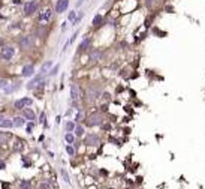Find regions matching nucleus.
<instances>
[{
    "instance_id": "1",
    "label": "nucleus",
    "mask_w": 205,
    "mask_h": 189,
    "mask_svg": "<svg viewBox=\"0 0 205 189\" xmlns=\"http://www.w3.org/2000/svg\"><path fill=\"white\" fill-rule=\"evenodd\" d=\"M54 14H56V12H54V9H53L51 6H47V8L41 9V11H39V15H38V23H41V24L50 23V21L53 20Z\"/></svg>"
},
{
    "instance_id": "2",
    "label": "nucleus",
    "mask_w": 205,
    "mask_h": 189,
    "mask_svg": "<svg viewBox=\"0 0 205 189\" xmlns=\"http://www.w3.org/2000/svg\"><path fill=\"white\" fill-rule=\"evenodd\" d=\"M41 3L39 0H29L27 3H24V15L26 17H32L35 12H38Z\"/></svg>"
},
{
    "instance_id": "3",
    "label": "nucleus",
    "mask_w": 205,
    "mask_h": 189,
    "mask_svg": "<svg viewBox=\"0 0 205 189\" xmlns=\"http://www.w3.org/2000/svg\"><path fill=\"white\" fill-rule=\"evenodd\" d=\"M14 56H15V47H12V45H5L2 50H0V57H2L3 60H6V62H9Z\"/></svg>"
},
{
    "instance_id": "4",
    "label": "nucleus",
    "mask_w": 205,
    "mask_h": 189,
    "mask_svg": "<svg viewBox=\"0 0 205 189\" xmlns=\"http://www.w3.org/2000/svg\"><path fill=\"white\" fill-rule=\"evenodd\" d=\"M33 104V101L30 99V98H21V99H18V101H15L14 102V108L15 110H24V108H27V107H30Z\"/></svg>"
},
{
    "instance_id": "5",
    "label": "nucleus",
    "mask_w": 205,
    "mask_h": 189,
    "mask_svg": "<svg viewBox=\"0 0 205 189\" xmlns=\"http://www.w3.org/2000/svg\"><path fill=\"white\" fill-rule=\"evenodd\" d=\"M84 144L85 146H99L100 144V138H99V135H96V134H88L85 138H84Z\"/></svg>"
},
{
    "instance_id": "6",
    "label": "nucleus",
    "mask_w": 205,
    "mask_h": 189,
    "mask_svg": "<svg viewBox=\"0 0 205 189\" xmlns=\"http://www.w3.org/2000/svg\"><path fill=\"white\" fill-rule=\"evenodd\" d=\"M85 123H87V126H97V125L102 123V116L94 113V114H91L90 117L85 119Z\"/></svg>"
},
{
    "instance_id": "7",
    "label": "nucleus",
    "mask_w": 205,
    "mask_h": 189,
    "mask_svg": "<svg viewBox=\"0 0 205 189\" xmlns=\"http://www.w3.org/2000/svg\"><path fill=\"white\" fill-rule=\"evenodd\" d=\"M69 8V0H57L56 5V14H63Z\"/></svg>"
},
{
    "instance_id": "8",
    "label": "nucleus",
    "mask_w": 205,
    "mask_h": 189,
    "mask_svg": "<svg viewBox=\"0 0 205 189\" xmlns=\"http://www.w3.org/2000/svg\"><path fill=\"white\" fill-rule=\"evenodd\" d=\"M20 47H21L23 50L30 48V47H32V36H30V35H24V36H21V39H20Z\"/></svg>"
},
{
    "instance_id": "9",
    "label": "nucleus",
    "mask_w": 205,
    "mask_h": 189,
    "mask_svg": "<svg viewBox=\"0 0 205 189\" xmlns=\"http://www.w3.org/2000/svg\"><path fill=\"white\" fill-rule=\"evenodd\" d=\"M70 99H72V102H78V99H79V90H78L76 84L70 86Z\"/></svg>"
},
{
    "instance_id": "10",
    "label": "nucleus",
    "mask_w": 205,
    "mask_h": 189,
    "mask_svg": "<svg viewBox=\"0 0 205 189\" xmlns=\"http://www.w3.org/2000/svg\"><path fill=\"white\" fill-rule=\"evenodd\" d=\"M23 117L27 119L29 122H33V120L36 119V114L33 113L32 108H24V110H23Z\"/></svg>"
},
{
    "instance_id": "11",
    "label": "nucleus",
    "mask_w": 205,
    "mask_h": 189,
    "mask_svg": "<svg viewBox=\"0 0 205 189\" xmlns=\"http://www.w3.org/2000/svg\"><path fill=\"white\" fill-rule=\"evenodd\" d=\"M33 74H35V66L33 65H27V66L23 68V72H21L23 77H32Z\"/></svg>"
},
{
    "instance_id": "12",
    "label": "nucleus",
    "mask_w": 205,
    "mask_h": 189,
    "mask_svg": "<svg viewBox=\"0 0 205 189\" xmlns=\"http://www.w3.org/2000/svg\"><path fill=\"white\" fill-rule=\"evenodd\" d=\"M12 126H14V120H9V119H5L0 123V128H5V129H11Z\"/></svg>"
},
{
    "instance_id": "13",
    "label": "nucleus",
    "mask_w": 205,
    "mask_h": 189,
    "mask_svg": "<svg viewBox=\"0 0 205 189\" xmlns=\"http://www.w3.org/2000/svg\"><path fill=\"white\" fill-rule=\"evenodd\" d=\"M12 120H14V126H15V128L24 126V117H20V116H18V117H14Z\"/></svg>"
},
{
    "instance_id": "14",
    "label": "nucleus",
    "mask_w": 205,
    "mask_h": 189,
    "mask_svg": "<svg viewBox=\"0 0 205 189\" xmlns=\"http://www.w3.org/2000/svg\"><path fill=\"white\" fill-rule=\"evenodd\" d=\"M102 21H104V18H102V15H96L94 20H93V27H100L102 26Z\"/></svg>"
},
{
    "instance_id": "15",
    "label": "nucleus",
    "mask_w": 205,
    "mask_h": 189,
    "mask_svg": "<svg viewBox=\"0 0 205 189\" xmlns=\"http://www.w3.org/2000/svg\"><path fill=\"white\" fill-rule=\"evenodd\" d=\"M9 140V134L8 132H0V144H5Z\"/></svg>"
},
{
    "instance_id": "16",
    "label": "nucleus",
    "mask_w": 205,
    "mask_h": 189,
    "mask_svg": "<svg viewBox=\"0 0 205 189\" xmlns=\"http://www.w3.org/2000/svg\"><path fill=\"white\" fill-rule=\"evenodd\" d=\"M75 135H76V137H82V135H84V128H82L81 125H76V126H75Z\"/></svg>"
},
{
    "instance_id": "17",
    "label": "nucleus",
    "mask_w": 205,
    "mask_h": 189,
    "mask_svg": "<svg viewBox=\"0 0 205 189\" xmlns=\"http://www.w3.org/2000/svg\"><path fill=\"white\" fill-rule=\"evenodd\" d=\"M14 149H15L17 152H21V150L24 149V143H23L21 140H17V141H15V146H14Z\"/></svg>"
},
{
    "instance_id": "18",
    "label": "nucleus",
    "mask_w": 205,
    "mask_h": 189,
    "mask_svg": "<svg viewBox=\"0 0 205 189\" xmlns=\"http://www.w3.org/2000/svg\"><path fill=\"white\" fill-rule=\"evenodd\" d=\"M39 189H54V188L50 182H42V183H39Z\"/></svg>"
},
{
    "instance_id": "19",
    "label": "nucleus",
    "mask_w": 205,
    "mask_h": 189,
    "mask_svg": "<svg viewBox=\"0 0 205 189\" xmlns=\"http://www.w3.org/2000/svg\"><path fill=\"white\" fill-rule=\"evenodd\" d=\"M76 18H78V12H75V11H70V12H69V21L75 23V21H76Z\"/></svg>"
},
{
    "instance_id": "20",
    "label": "nucleus",
    "mask_w": 205,
    "mask_h": 189,
    "mask_svg": "<svg viewBox=\"0 0 205 189\" xmlns=\"http://www.w3.org/2000/svg\"><path fill=\"white\" fill-rule=\"evenodd\" d=\"M60 173H61V177L64 179V182H66V183H70V179H69V174H67V171H66L64 168H61V171H60Z\"/></svg>"
},
{
    "instance_id": "21",
    "label": "nucleus",
    "mask_w": 205,
    "mask_h": 189,
    "mask_svg": "<svg viewBox=\"0 0 205 189\" xmlns=\"http://www.w3.org/2000/svg\"><path fill=\"white\" fill-rule=\"evenodd\" d=\"M64 138H66V141H67V143H73V141H75V135H73L72 132H67Z\"/></svg>"
},
{
    "instance_id": "22",
    "label": "nucleus",
    "mask_w": 205,
    "mask_h": 189,
    "mask_svg": "<svg viewBox=\"0 0 205 189\" xmlns=\"http://www.w3.org/2000/svg\"><path fill=\"white\" fill-rule=\"evenodd\" d=\"M88 44H90V39H84V41H82V44L79 45V51H84V50H85V47H88Z\"/></svg>"
},
{
    "instance_id": "23",
    "label": "nucleus",
    "mask_w": 205,
    "mask_h": 189,
    "mask_svg": "<svg viewBox=\"0 0 205 189\" xmlns=\"http://www.w3.org/2000/svg\"><path fill=\"white\" fill-rule=\"evenodd\" d=\"M66 129H67L69 132L73 131V129H75V122H67V123H66Z\"/></svg>"
},
{
    "instance_id": "24",
    "label": "nucleus",
    "mask_w": 205,
    "mask_h": 189,
    "mask_svg": "<svg viewBox=\"0 0 205 189\" xmlns=\"http://www.w3.org/2000/svg\"><path fill=\"white\" fill-rule=\"evenodd\" d=\"M154 3H156V0H145V6H147L148 9H151V8L154 6Z\"/></svg>"
},
{
    "instance_id": "25",
    "label": "nucleus",
    "mask_w": 205,
    "mask_h": 189,
    "mask_svg": "<svg viewBox=\"0 0 205 189\" xmlns=\"http://www.w3.org/2000/svg\"><path fill=\"white\" fill-rule=\"evenodd\" d=\"M9 86V81L8 80H0V89H6Z\"/></svg>"
},
{
    "instance_id": "26",
    "label": "nucleus",
    "mask_w": 205,
    "mask_h": 189,
    "mask_svg": "<svg viewBox=\"0 0 205 189\" xmlns=\"http://www.w3.org/2000/svg\"><path fill=\"white\" fill-rule=\"evenodd\" d=\"M30 188V182H21V189H29Z\"/></svg>"
},
{
    "instance_id": "27",
    "label": "nucleus",
    "mask_w": 205,
    "mask_h": 189,
    "mask_svg": "<svg viewBox=\"0 0 205 189\" xmlns=\"http://www.w3.org/2000/svg\"><path fill=\"white\" fill-rule=\"evenodd\" d=\"M97 57H100V53L96 50V51H93V54H91V60H96Z\"/></svg>"
},
{
    "instance_id": "28",
    "label": "nucleus",
    "mask_w": 205,
    "mask_h": 189,
    "mask_svg": "<svg viewBox=\"0 0 205 189\" xmlns=\"http://www.w3.org/2000/svg\"><path fill=\"white\" fill-rule=\"evenodd\" d=\"M66 150H67V153H69V155H75V150H73V147H72V146H67V147H66Z\"/></svg>"
},
{
    "instance_id": "29",
    "label": "nucleus",
    "mask_w": 205,
    "mask_h": 189,
    "mask_svg": "<svg viewBox=\"0 0 205 189\" xmlns=\"http://www.w3.org/2000/svg\"><path fill=\"white\" fill-rule=\"evenodd\" d=\"M57 71H58V65H56L54 68H53V71H51V75L54 77V75H57Z\"/></svg>"
},
{
    "instance_id": "30",
    "label": "nucleus",
    "mask_w": 205,
    "mask_h": 189,
    "mask_svg": "<svg viewBox=\"0 0 205 189\" xmlns=\"http://www.w3.org/2000/svg\"><path fill=\"white\" fill-rule=\"evenodd\" d=\"M81 119H82V111H81V110H79V113H78V114H76V117H75V120H76V122H79V120H81Z\"/></svg>"
},
{
    "instance_id": "31",
    "label": "nucleus",
    "mask_w": 205,
    "mask_h": 189,
    "mask_svg": "<svg viewBox=\"0 0 205 189\" xmlns=\"http://www.w3.org/2000/svg\"><path fill=\"white\" fill-rule=\"evenodd\" d=\"M32 131H33V122H30V123H29V126H27V132H29V134H32Z\"/></svg>"
},
{
    "instance_id": "32",
    "label": "nucleus",
    "mask_w": 205,
    "mask_h": 189,
    "mask_svg": "<svg viewBox=\"0 0 205 189\" xmlns=\"http://www.w3.org/2000/svg\"><path fill=\"white\" fill-rule=\"evenodd\" d=\"M3 168H5V162L0 159V170H3Z\"/></svg>"
},
{
    "instance_id": "33",
    "label": "nucleus",
    "mask_w": 205,
    "mask_h": 189,
    "mask_svg": "<svg viewBox=\"0 0 205 189\" xmlns=\"http://www.w3.org/2000/svg\"><path fill=\"white\" fill-rule=\"evenodd\" d=\"M84 3V0H78V2H76V6H81Z\"/></svg>"
},
{
    "instance_id": "34",
    "label": "nucleus",
    "mask_w": 205,
    "mask_h": 189,
    "mask_svg": "<svg viewBox=\"0 0 205 189\" xmlns=\"http://www.w3.org/2000/svg\"><path fill=\"white\" fill-rule=\"evenodd\" d=\"M3 120H5V117H3V116H0V123H2Z\"/></svg>"
},
{
    "instance_id": "35",
    "label": "nucleus",
    "mask_w": 205,
    "mask_h": 189,
    "mask_svg": "<svg viewBox=\"0 0 205 189\" xmlns=\"http://www.w3.org/2000/svg\"><path fill=\"white\" fill-rule=\"evenodd\" d=\"M3 6V0H0V8H2Z\"/></svg>"
}]
</instances>
